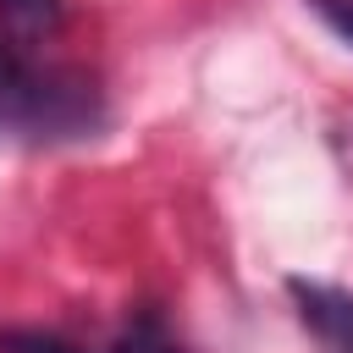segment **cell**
Listing matches in <instances>:
<instances>
[{"label":"cell","mask_w":353,"mask_h":353,"mask_svg":"<svg viewBox=\"0 0 353 353\" xmlns=\"http://www.w3.org/2000/svg\"><path fill=\"white\" fill-rule=\"evenodd\" d=\"M110 353H182V342L171 336V325L160 320V309H138L121 325V336H116Z\"/></svg>","instance_id":"obj_4"},{"label":"cell","mask_w":353,"mask_h":353,"mask_svg":"<svg viewBox=\"0 0 353 353\" xmlns=\"http://www.w3.org/2000/svg\"><path fill=\"white\" fill-rule=\"evenodd\" d=\"M0 353H83V347L55 336V331H39V325H6L0 331Z\"/></svg>","instance_id":"obj_5"},{"label":"cell","mask_w":353,"mask_h":353,"mask_svg":"<svg viewBox=\"0 0 353 353\" xmlns=\"http://www.w3.org/2000/svg\"><path fill=\"white\" fill-rule=\"evenodd\" d=\"M309 11H314V17L353 50V0H309Z\"/></svg>","instance_id":"obj_6"},{"label":"cell","mask_w":353,"mask_h":353,"mask_svg":"<svg viewBox=\"0 0 353 353\" xmlns=\"http://www.w3.org/2000/svg\"><path fill=\"white\" fill-rule=\"evenodd\" d=\"M61 22H66L61 0H0V39H11V44L44 50V39H55Z\"/></svg>","instance_id":"obj_3"},{"label":"cell","mask_w":353,"mask_h":353,"mask_svg":"<svg viewBox=\"0 0 353 353\" xmlns=\"http://www.w3.org/2000/svg\"><path fill=\"white\" fill-rule=\"evenodd\" d=\"M99 121H105V99L83 66L44 61V50L0 39V138L61 143V138H88Z\"/></svg>","instance_id":"obj_1"},{"label":"cell","mask_w":353,"mask_h":353,"mask_svg":"<svg viewBox=\"0 0 353 353\" xmlns=\"http://www.w3.org/2000/svg\"><path fill=\"white\" fill-rule=\"evenodd\" d=\"M287 298L298 309V320L309 325V336L325 353H353V287H331V281H309L292 276Z\"/></svg>","instance_id":"obj_2"}]
</instances>
